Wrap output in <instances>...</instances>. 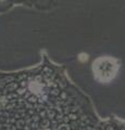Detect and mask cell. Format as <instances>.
<instances>
[{"instance_id": "1", "label": "cell", "mask_w": 125, "mask_h": 130, "mask_svg": "<svg viewBox=\"0 0 125 130\" xmlns=\"http://www.w3.org/2000/svg\"><path fill=\"white\" fill-rule=\"evenodd\" d=\"M116 70L118 66L111 59H99L96 63H94V72L96 77L102 81H108L113 78Z\"/></svg>"}]
</instances>
